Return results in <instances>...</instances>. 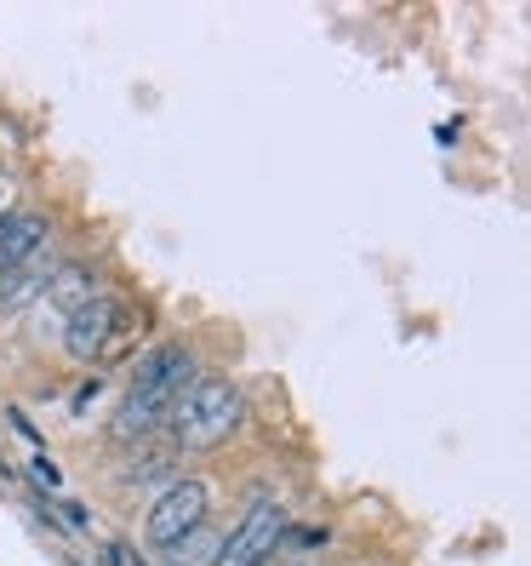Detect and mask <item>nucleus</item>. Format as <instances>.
I'll list each match as a JSON object with an SVG mask.
<instances>
[{"instance_id":"nucleus-1","label":"nucleus","mask_w":531,"mask_h":566,"mask_svg":"<svg viewBox=\"0 0 531 566\" xmlns=\"http://www.w3.org/2000/svg\"><path fill=\"white\" fill-rule=\"evenodd\" d=\"M201 378V360H194L189 344H160L138 360V373H131L120 407L109 418V441L115 447H149L166 436V418L172 407L189 395V384Z\"/></svg>"},{"instance_id":"nucleus-2","label":"nucleus","mask_w":531,"mask_h":566,"mask_svg":"<svg viewBox=\"0 0 531 566\" xmlns=\"http://www.w3.org/2000/svg\"><path fill=\"white\" fill-rule=\"evenodd\" d=\"M246 423V389L235 378L223 373H201L189 384V395L172 407V418H166V441H172L178 452H206V447H223L235 429Z\"/></svg>"},{"instance_id":"nucleus-3","label":"nucleus","mask_w":531,"mask_h":566,"mask_svg":"<svg viewBox=\"0 0 531 566\" xmlns=\"http://www.w3.org/2000/svg\"><path fill=\"white\" fill-rule=\"evenodd\" d=\"M286 555V504L280 497H252L246 515L223 532L217 566H275Z\"/></svg>"},{"instance_id":"nucleus-4","label":"nucleus","mask_w":531,"mask_h":566,"mask_svg":"<svg viewBox=\"0 0 531 566\" xmlns=\"http://www.w3.org/2000/svg\"><path fill=\"white\" fill-rule=\"evenodd\" d=\"M201 521H212V486L194 481V475H178V481H166V492L149 504L144 538H149V549H166V544H178L183 532H194Z\"/></svg>"},{"instance_id":"nucleus-5","label":"nucleus","mask_w":531,"mask_h":566,"mask_svg":"<svg viewBox=\"0 0 531 566\" xmlns=\"http://www.w3.org/2000/svg\"><path fill=\"white\" fill-rule=\"evenodd\" d=\"M115 332H126V310L115 304L109 292H97L86 310H75L70 321H63V355L70 360H81V366H92L97 355L109 349V338Z\"/></svg>"},{"instance_id":"nucleus-6","label":"nucleus","mask_w":531,"mask_h":566,"mask_svg":"<svg viewBox=\"0 0 531 566\" xmlns=\"http://www.w3.org/2000/svg\"><path fill=\"white\" fill-rule=\"evenodd\" d=\"M46 241H52V223L41 212H7L0 218V275L29 263L35 252H46Z\"/></svg>"},{"instance_id":"nucleus-7","label":"nucleus","mask_w":531,"mask_h":566,"mask_svg":"<svg viewBox=\"0 0 531 566\" xmlns=\"http://www.w3.org/2000/svg\"><path fill=\"white\" fill-rule=\"evenodd\" d=\"M97 292H104V286H97V270H92V263H57L41 297H46V310H52V315L70 321L75 310H86V304H92Z\"/></svg>"},{"instance_id":"nucleus-8","label":"nucleus","mask_w":531,"mask_h":566,"mask_svg":"<svg viewBox=\"0 0 531 566\" xmlns=\"http://www.w3.org/2000/svg\"><path fill=\"white\" fill-rule=\"evenodd\" d=\"M217 549H223V526L201 521L194 532H183L178 544L155 549V566H217Z\"/></svg>"},{"instance_id":"nucleus-9","label":"nucleus","mask_w":531,"mask_h":566,"mask_svg":"<svg viewBox=\"0 0 531 566\" xmlns=\"http://www.w3.org/2000/svg\"><path fill=\"white\" fill-rule=\"evenodd\" d=\"M52 270H57V263H52L46 252H35L29 263H18V270L0 275V315H12V310H23V304H29V297H41V292H46V281H52Z\"/></svg>"},{"instance_id":"nucleus-10","label":"nucleus","mask_w":531,"mask_h":566,"mask_svg":"<svg viewBox=\"0 0 531 566\" xmlns=\"http://www.w3.org/2000/svg\"><path fill=\"white\" fill-rule=\"evenodd\" d=\"M29 475H35V481H41V486H46V492H52V486H57V481H63V475H57V463H52V458H46V452H35V458H29Z\"/></svg>"},{"instance_id":"nucleus-11","label":"nucleus","mask_w":531,"mask_h":566,"mask_svg":"<svg viewBox=\"0 0 531 566\" xmlns=\"http://www.w3.org/2000/svg\"><path fill=\"white\" fill-rule=\"evenodd\" d=\"M57 510H63V521H70L75 532H92V510H86V504H75V497H63Z\"/></svg>"},{"instance_id":"nucleus-12","label":"nucleus","mask_w":531,"mask_h":566,"mask_svg":"<svg viewBox=\"0 0 531 566\" xmlns=\"http://www.w3.org/2000/svg\"><path fill=\"white\" fill-rule=\"evenodd\" d=\"M0 218H7V212H0Z\"/></svg>"}]
</instances>
